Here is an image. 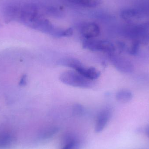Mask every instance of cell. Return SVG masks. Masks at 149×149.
Here are the masks:
<instances>
[{
	"mask_svg": "<svg viewBox=\"0 0 149 149\" xmlns=\"http://www.w3.org/2000/svg\"><path fill=\"white\" fill-rule=\"evenodd\" d=\"M60 63L63 66L72 68L75 70L82 65L79 60L72 58H63L61 60Z\"/></svg>",
	"mask_w": 149,
	"mask_h": 149,
	"instance_id": "11",
	"label": "cell"
},
{
	"mask_svg": "<svg viewBox=\"0 0 149 149\" xmlns=\"http://www.w3.org/2000/svg\"><path fill=\"white\" fill-rule=\"evenodd\" d=\"M57 130L55 128H49L47 130H45L42 135V138L46 139V138H49L51 136H52L53 135L55 134L56 133Z\"/></svg>",
	"mask_w": 149,
	"mask_h": 149,
	"instance_id": "15",
	"label": "cell"
},
{
	"mask_svg": "<svg viewBox=\"0 0 149 149\" xmlns=\"http://www.w3.org/2000/svg\"><path fill=\"white\" fill-rule=\"evenodd\" d=\"M82 47L85 49L93 52H101L112 54L115 48L113 45L106 40L86 39L82 42Z\"/></svg>",
	"mask_w": 149,
	"mask_h": 149,
	"instance_id": "2",
	"label": "cell"
},
{
	"mask_svg": "<svg viewBox=\"0 0 149 149\" xmlns=\"http://www.w3.org/2000/svg\"><path fill=\"white\" fill-rule=\"evenodd\" d=\"M81 34L86 39H92L97 37L100 32V27L95 23L86 24L82 26Z\"/></svg>",
	"mask_w": 149,
	"mask_h": 149,
	"instance_id": "5",
	"label": "cell"
},
{
	"mask_svg": "<svg viewBox=\"0 0 149 149\" xmlns=\"http://www.w3.org/2000/svg\"><path fill=\"white\" fill-rule=\"evenodd\" d=\"M59 79L64 84L74 87L90 88L93 86L92 80L85 78L74 71H66L61 73Z\"/></svg>",
	"mask_w": 149,
	"mask_h": 149,
	"instance_id": "1",
	"label": "cell"
},
{
	"mask_svg": "<svg viewBox=\"0 0 149 149\" xmlns=\"http://www.w3.org/2000/svg\"><path fill=\"white\" fill-rule=\"evenodd\" d=\"M113 54V53L110 55V60L114 66L118 70L125 73H130L133 72L134 66L130 61L120 56Z\"/></svg>",
	"mask_w": 149,
	"mask_h": 149,
	"instance_id": "3",
	"label": "cell"
},
{
	"mask_svg": "<svg viewBox=\"0 0 149 149\" xmlns=\"http://www.w3.org/2000/svg\"><path fill=\"white\" fill-rule=\"evenodd\" d=\"M111 110L109 109H102L98 114L95 124V131L96 133L101 132L109 120L111 116Z\"/></svg>",
	"mask_w": 149,
	"mask_h": 149,
	"instance_id": "4",
	"label": "cell"
},
{
	"mask_svg": "<svg viewBox=\"0 0 149 149\" xmlns=\"http://www.w3.org/2000/svg\"><path fill=\"white\" fill-rule=\"evenodd\" d=\"M70 2L86 8H94L100 4L101 0H68Z\"/></svg>",
	"mask_w": 149,
	"mask_h": 149,
	"instance_id": "9",
	"label": "cell"
},
{
	"mask_svg": "<svg viewBox=\"0 0 149 149\" xmlns=\"http://www.w3.org/2000/svg\"><path fill=\"white\" fill-rule=\"evenodd\" d=\"M120 16L124 20L131 22L138 19L140 17V14L136 10L126 9L121 12Z\"/></svg>",
	"mask_w": 149,
	"mask_h": 149,
	"instance_id": "7",
	"label": "cell"
},
{
	"mask_svg": "<svg viewBox=\"0 0 149 149\" xmlns=\"http://www.w3.org/2000/svg\"><path fill=\"white\" fill-rule=\"evenodd\" d=\"M116 97V100L120 102H127L132 99V93L129 90H121L117 92Z\"/></svg>",
	"mask_w": 149,
	"mask_h": 149,
	"instance_id": "12",
	"label": "cell"
},
{
	"mask_svg": "<svg viewBox=\"0 0 149 149\" xmlns=\"http://www.w3.org/2000/svg\"><path fill=\"white\" fill-rule=\"evenodd\" d=\"M62 149H79L78 143L73 139H68L67 142Z\"/></svg>",
	"mask_w": 149,
	"mask_h": 149,
	"instance_id": "14",
	"label": "cell"
},
{
	"mask_svg": "<svg viewBox=\"0 0 149 149\" xmlns=\"http://www.w3.org/2000/svg\"><path fill=\"white\" fill-rule=\"evenodd\" d=\"M74 113L77 115H81L84 112V109L81 106L77 105L74 107Z\"/></svg>",
	"mask_w": 149,
	"mask_h": 149,
	"instance_id": "16",
	"label": "cell"
},
{
	"mask_svg": "<svg viewBox=\"0 0 149 149\" xmlns=\"http://www.w3.org/2000/svg\"><path fill=\"white\" fill-rule=\"evenodd\" d=\"M27 76L26 74H23L21 78L19 81V86H24L27 84Z\"/></svg>",
	"mask_w": 149,
	"mask_h": 149,
	"instance_id": "17",
	"label": "cell"
},
{
	"mask_svg": "<svg viewBox=\"0 0 149 149\" xmlns=\"http://www.w3.org/2000/svg\"><path fill=\"white\" fill-rule=\"evenodd\" d=\"M75 71L85 78L92 81L98 79L100 75V72L97 69L94 67H86L83 65L79 67Z\"/></svg>",
	"mask_w": 149,
	"mask_h": 149,
	"instance_id": "6",
	"label": "cell"
},
{
	"mask_svg": "<svg viewBox=\"0 0 149 149\" xmlns=\"http://www.w3.org/2000/svg\"><path fill=\"white\" fill-rule=\"evenodd\" d=\"M73 30L71 28L61 30H55L52 35L57 37H68L71 36L73 34Z\"/></svg>",
	"mask_w": 149,
	"mask_h": 149,
	"instance_id": "13",
	"label": "cell"
},
{
	"mask_svg": "<svg viewBox=\"0 0 149 149\" xmlns=\"http://www.w3.org/2000/svg\"><path fill=\"white\" fill-rule=\"evenodd\" d=\"M20 9L15 6H10L6 10V21H13L17 17H19Z\"/></svg>",
	"mask_w": 149,
	"mask_h": 149,
	"instance_id": "10",
	"label": "cell"
},
{
	"mask_svg": "<svg viewBox=\"0 0 149 149\" xmlns=\"http://www.w3.org/2000/svg\"><path fill=\"white\" fill-rule=\"evenodd\" d=\"M145 133H146L147 136L149 138V127L146 128V130H145Z\"/></svg>",
	"mask_w": 149,
	"mask_h": 149,
	"instance_id": "18",
	"label": "cell"
},
{
	"mask_svg": "<svg viewBox=\"0 0 149 149\" xmlns=\"http://www.w3.org/2000/svg\"><path fill=\"white\" fill-rule=\"evenodd\" d=\"M14 142V137L10 133H4L0 135V149H8Z\"/></svg>",
	"mask_w": 149,
	"mask_h": 149,
	"instance_id": "8",
	"label": "cell"
}]
</instances>
